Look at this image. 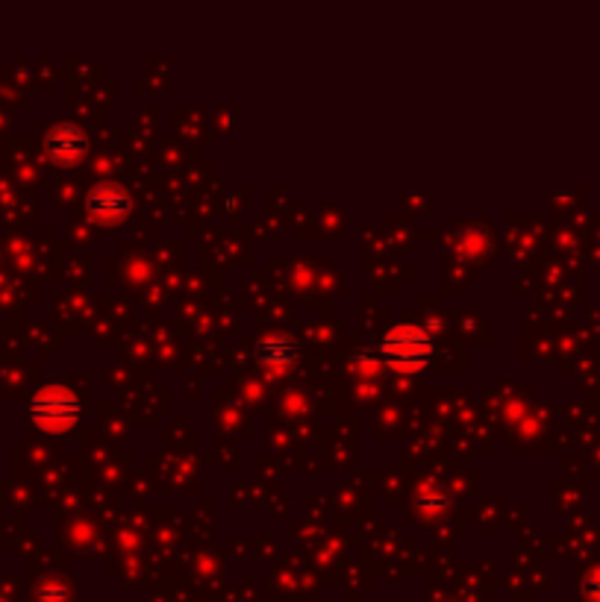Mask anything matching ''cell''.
Here are the masks:
<instances>
[{
	"label": "cell",
	"instance_id": "obj_1",
	"mask_svg": "<svg viewBox=\"0 0 600 602\" xmlns=\"http://www.w3.org/2000/svg\"><path fill=\"white\" fill-rule=\"evenodd\" d=\"M436 341L421 324H395L389 326L380 338V359L403 373H415L427 368L433 359Z\"/></svg>",
	"mask_w": 600,
	"mask_h": 602
},
{
	"label": "cell",
	"instance_id": "obj_2",
	"mask_svg": "<svg viewBox=\"0 0 600 602\" xmlns=\"http://www.w3.org/2000/svg\"><path fill=\"white\" fill-rule=\"evenodd\" d=\"M27 415L39 429H45L50 435H62V432H71L80 423L83 403L77 400L74 391H68L62 385H48V388L33 394V400L27 406Z\"/></svg>",
	"mask_w": 600,
	"mask_h": 602
},
{
	"label": "cell",
	"instance_id": "obj_3",
	"mask_svg": "<svg viewBox=\"0 0 600 602\" xmlns=\"http://www.w3.org/2000/svg\"><path fill=\"white\" fill-rule=\"evenodd\" d=\"M86 209L98 221H121L130 212V191L115 180H100L86 194Z\"/></svg>",
	"mask_w": 600,
	"mask_h": 602
},
{
	"label": "cell",
	"instance_id": "obj_4",
	"mask_svg": "<svg viewBox=\"0 0 600 602\" xmlns=\"http://www.w3.org/2000/svg\"><path fill=\"white\" fill-rule=\"evenodd\" d=\"M253 359L271 368H292L300 359L298 341L292 335H262L253 347Z\"/></svg>",
	"mask_w": 600,
	"mask_h": 602
},
{
	"label": "cell",
	"instance_id": "obj_5",
	"mask_svg": "<svg viewBox=\"0 0 600 602\" xmlns=\"http://www.w3.org/2000/svg\"><path fill=\"white\" fill-rule=\"evenodd\" d=\"M86 150H89V141L77 124H56L48 133V153L59 162H74Z\"/></svg>",
	"mask_w": 600,
	"mask_h": 602
}]
</instances>
